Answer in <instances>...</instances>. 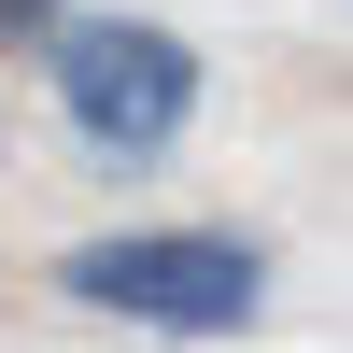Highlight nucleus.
<instances>
[{
    "label": "nucleus",
    "mask_w": 353,
    "mask_h": 353,
    "mask_svg": "<svg viewBox=\"0 0 353 353\" xmlns=\"http://www.w3.org/2000/svg\"><path fill=\"white\" fill-rule=\"evenodd\" d=\"M57 297L113 311V325H156V339H226L269 297V254L226 241V226H113V241L57 254Z\"/></svg>",
    "instance_id": "obj_1"
},
{
    "label": "nucleus",
    "mask_w": 353,
    "mask_h": 353,
    "mask_svg": "<svg viewBox=\"0 0 353 353\" xmlns=\"http://www.w3.org/2000/svg\"><path fill=\"white\" fill-rule=\"evenodd\" d=\"M57 113H71V141L99 170H156L198 128V57L141 14H71L57 28Z\"/></svg>",
    "instance_id": "obj_2"
},
{
    "label": "nucleus",
    "mask_w": 353,
    "mask_h": 353,
    "mask_svg": "<svg viewBox=\"0 0 353 353\" xmlns=\"http://www.w3.org/2000/svg\"><path fill=\"white\" fill-rule=\"evenodd\" d=\"M0 28H43V0H0Z\"/></svg>",
    "instance_id": "obj_3"
}]
</instances>
